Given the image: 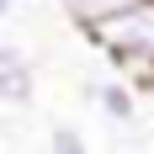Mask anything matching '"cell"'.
I'll return each mask as SVG.
<instances>
[{
	"label": "cell",
	"instance_id": "obj_4",
	"mask_svg": "<svg viewBox=\"0 0 154 154\" xmlns=\"http://www.w3.org/2000/svg\"><path fill=\"white\" fill-rule=\"evenodd\" d=\"M53 5H59L80 32H91V27H101V21H112V16H122L128 5H138V0H53Z\"/></svg>",
	"mask_w": 154,
	"mask_h": 154
},
{
	"label": "cell",
	"instance_id": "obj_2",
	"mask_svg": "<svg viewBox=\"0 0 154 154\" xmlns=\"http://www.w3.org/2000/svg\"><path fill=\"white\" fill-rule=\"evenodd\" d=\"M32 96H37V69H32L27 48L0 43V112L5 106H27Z\"/></svg>",
	"mask_w": 154,
	"mask_h": 154
},
{
	"label": "cell",
	"instance_id": "obj_6",
	"mask_svg": "<svg viewBox=\"0 0 154 154\" xmlns=\"http://www.w3.org/2000/svg\"><path fill=\"white\" fill-rule=\"evenodd\" d=\"M16 5H21V0H0V16H11V11H16Z\"/></svg>",
	"mask_w": 154,
	"mask_h": 154
},
{
	"label": "cell",
	"instance_id": "obj_3",
	"mask_svg": "<svg viewBox=\"0 0 154 154\" xmlns=\"http://www.w3.org/2000/svg\"><path fill=\"white\" fill-rule=\"evenodd\" d=\"M85 101H91L112 128H133L138 122V91L128 80H91L85 85Z\"/></svg>",
	"mask_w": 154,
	"mask_h": 154
},
{
	"label": "cell",
	"instance_id": "obj_1",
	"mask_svg": "<svg viewBox=\"0 0 154 154\" xmlns=\"http://www.w3.org/2000/svg\"><path fill=\"white\" fill-rule=\"evenodd\" d=\"M112 64H117V75L133 85V91H154V0H138V5H128L122 16H112L101 27L85 32Z\"/></svg>",
	"mask_w": 154,
	"mask_h": 154
},
{
	"label": "cell",
	"instance_id": "obj_5",
	"mask_svg": "<svg viewBox=\"0 0 154 154\" xmlns=\"http://www.w3.org/2000/svg\"><path fill=\"white\" fill-rule=\"evenodd\" d=\"M43 154H91V138H85L75 122H59V128H48Z\"/></svg>",
	"mask_w": 154,
	"mask_h": 154
}]
</instances>
